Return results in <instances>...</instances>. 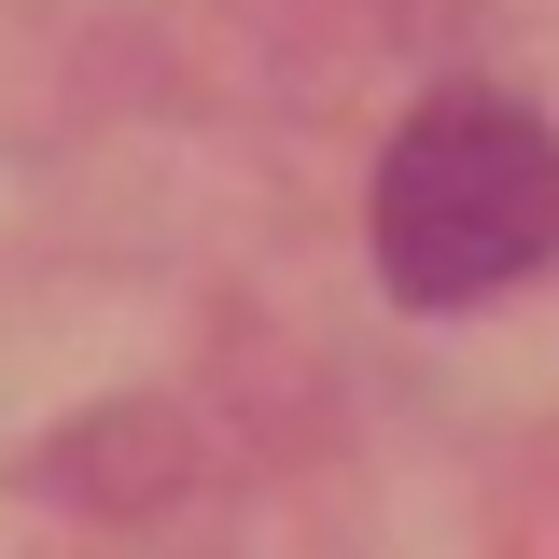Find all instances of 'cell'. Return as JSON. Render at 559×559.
Instances as JSON below:
<instances>
[{
    "label": "cell",
    "mask_w": 559,
    "mask_h": 559,
    "mask_svg": "<svg viewBox=\"0 0 559 559\" xmlns=\"http://www.w3.org/2000/svg\"><path fill=\"white\" fill-rule=\"evenodd\" d=\"M559 266V140L518 98H419L378 154V280L406 308H476Z\"/></svg>",
    "instance_id": "1"
}]
</instances>
